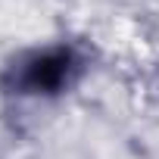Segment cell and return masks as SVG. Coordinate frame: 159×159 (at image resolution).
Wrapping results in <instances>:
<instances>
[{"label": "cell", "mask_w": 159, "mask_h": 159, "mask_svg": "<svg viewBox=\"0 0 159 159\" xmlns=\"http://www.w3.org/2000/svg\"><path fill=\"white\" fill-rule=\"evenodd\" d=\"M88 69L91 56L78 41L59 38L34 44L0 69V91L25 103H56L84 81Z\"/></svg>", "instance_id": "6da1fadb"}]
</instances>
